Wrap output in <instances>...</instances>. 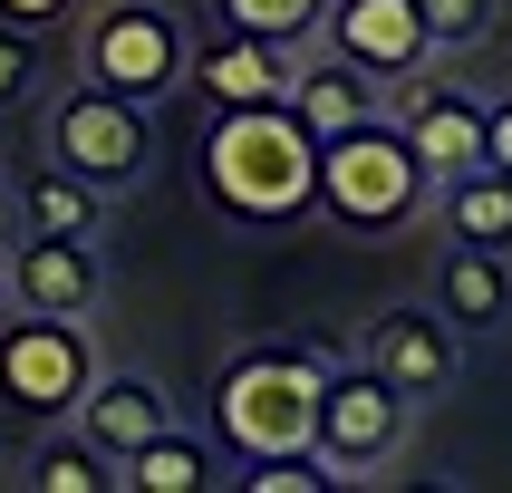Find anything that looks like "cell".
Here are the masks:
<instances>
[{
  "label": "cell",
  "instance_id": "cell-8",
  "mask_svg": "<svg viewBox=\"0 0 512 493\" xmlns=\"http://www.w3.org/2000/svg\"><path fill=\"white\" fill-rule=\"evenodd\" d=\"M319 39H329V58H348V68L377 78V87H406L435 58L416 0H329V10H319Z\"/></svg>",
  "mask_w": 512,
  "mask_h": 493
},
{
  "label": "cell",
  "instance_id": "cell-11",
  "mask_svg": "<svg viewBox=\"0 0 512 493\" xmlns=\"http://www.w3.org/2000/svg\"><path fill=\"white\" fill-rule=\"evenodd\" d=\"M368 368L387 377V387H406V397H435V387H455L464 368V329L435 300H397V310L368 319Z\"/></svg>",
  "mask_w": 512,
  "mask_h": 493
},
{
  "label": "cell",
  "instance_id": "cell-13",
  "mask_svg": "<svg viewBox=\"0 0 512 493\" xmlns=\"http://www.w3.org/2000/svg\"><path fill=\"white\" fill-rule=\"evenodd\" d=\"M290 58H300V49H271V39H242V29H223L213 49L184 58V78H194L213 107H271V97H290Z\"/></svg>",
  "mask_w": 512,
  "mask_h": 493
},
{
  "label": "cell",
  "instance_id": "cell-20",
  "mask_svg": "<svg viewBox=\"0 0 512 493\" xmlns=\"http://www.w3.org/2000/svg\"><path fill=\"white\" fill-rule=\"evenodd\" d=\"M319 10H329V0H213V20H223V29L271 39V49H310V39H319Z\"/></svg>",
  "mask_w": 512,
  "mask_h": 493
},
{
  "label": "cell",
  "instance_id": "cell-4",
  "mask_svg": "<svg viewBox=\"0 0 512 493\" xmlns=\"http://www.w3.org/2000/svg\"><path fill=\"white\" fill-rule=\"evenodd\" d=\"M406 426H416V397H406V387H387L368 358H339V368H319L310 455L329 464V484H377V474L406 455Z\"/></svg>",
  "mask_w": 512,
  "mask_h": 493
},
{
  "label": "cell",
  "instance_id": "cell-3",
  "mask_svg": "<svg viewBox=\"0 0 512 493\" xmlns=\"http://www.w3.org/2000/svg\"><path fill=\"white\" fill-rule=\"evenodd\" d=\"M426 203H435V184H426V165L406 155V136L387 116H368V126L319 145L310 213H329L339 232H406V223H426Z\"/></svg>",
  "mask_w": 512,
  "mask_h": 493
},
{
  "label": "cell",
  "instance_id": "cell-21",
  "mask_svg": "<svg viewBox=\"0 0 512 493\" xmlns=\"http://www.w3.org/2000/svg\"><path fill=\"white\" fill-rule=\"evenodd\" d=\"M416 20H426L435 49H474V39L503 29V0H416Z\"/></svg>",
  "mask_w": 512,
  "mask_h": 493
},
{
  "label": "cell",
  "instance_id": "cell-23",
  "mask_svg": "<svg viewBox=\"0 0 512 493\" xmlns=\"http://www.w3.org/2000/svg\"><path fill=\"white\" fill-rule=\"evenodd\" d=\"M39 68H49V58H39V29L0 20V107H20L29 87H39Z\"/></svg>",
  "mask_w": 512,
  "mask_h": 493
},
{
  "label": "cell",
  "instance_id": "cell-26",
  "mask_svg": "<svg viewBox=\"0 0 512 493\" xmlns=\"http://www.w3.org/2000/svg\"><path fill=\"white\" fill-rule=\"evenodd\" d=\"M0 310H10V281H0Z\"/></svg>",
  "mask_w": 512,
  "mask_h": 493
},
{
  "label": "cell",
  "instance_id": "cell-6",
  "mask_svg": "<svg viewBox=\"0 0 512 493\" xmlns=\"http://www.w3.org/2000/svg\"><path fill=\"white\" fill-rule=\"evenodd\" d=\"M49 165L87 174L97 194H136L145 165H155V126H145L136 97H116V87H68L49 107Z\"/></svg>",
  "mask_w": 512,
  "mask_h": 493
},
{
  "label": "cell",
  "instance_id": "cell-7",
  "mask_svg": "<svg viewBox=\"0 0 512 493\" xmlns=\"http://www.w3.org/2000/svg\"><path fill=\"white\" fill-rule=\"evenodd\" d=\"M184 58H194V39H184V20L165 0H116L107 20L87 29V78L136 97V107H155V97L184 87Z\"/></svg>",
  "mask_w": 512,
  "mask_h": 493
},
{
  "label": "cell",
  "instance_id": "cell-9",
  "mask_svg": "<svg viewBox=\"0 0 512 493\" xmlns=\"http://www.w3.org/2000/svg\"><path fill=\"white\" fill-rule=\"evenodd\" d=\"M0 281H10V310H49V319H87L107 300V261L87 232H29L20 252H0Z\"/></svg>",
  "mask_w": 512,
  "mask_h": 493
},
{
  "label": "cell",
  "instance_id": "cell-25",
  "mask_svg": "<svg viewBox=\"0 0 512 493\" xmlns=\"http://www.w3.org/2000/svg\"><path fill=\"white\" fill-rule=\"evenodd\" d=\"M68 10H78V0H0V20H10V29H58Z\"/></svg>",
  "mask_w": 512,
  "mask_h": 493
},
{
  "label": "cell",
  "instance_id": "cell-18",
  "mask_svg": "<svg viewBox=\"0 0 512 493\" xmlns=\"http://www.w3.org/2000/svg\"><path fill=\"white\" fill-rule=\"evenodd\" d=\"M10 203H20V232H87L97 242V223H107V194L87 174H68V165H39Z\"/></svg>",
  "mask_w": 512,
  "mask_h": 493
},
{
  "label": "cell",
  "instance_id": "cell-2",
  "mask_svg": "<svg viewBox=\"0 0 512 493\" xmlns=\"http://www.w3.org/2000/svg\"><path fill=\"white\" fill-rule=\"evenodd\" d=\"M310 416H319V358L310 348H232L213 397H203V426L223 445V464H261V455H310Z\"/></svg>",
  "mask_w": 512,
  "mask_h": 493
},
{
  "label": "cell",
  "instance_id": "cell-16",
  "mask_svg": "<svg viewBox=\"0 0 512 493\" xmlns=\"http://www.w3.org/2000/svg\"><path fill=\"white\" fill-rule=\"evenodd\" d=\"M116 484H126V493H203V484H223V445L174 416L165 435H145L136 455L116 464Z\"/></svg>",
  "mask_w": 512,
  "mask_h": 493
},
{
  "label": "cell",
  "instance_id": "cell-19",
  "mask_svg": "<svg viewBox=\"0 0 512 493\" xmlns=\"http://www.w3.org/2000/svg\"><path fill=\"white\" fill-rule=\"evenodd\" d=\"M29 484H39V493H116V455H97L78 426H68V435L49 426L39 455H29Z\"/></svg>",
  "mask_w": 512,
  "mask_h": 493
},
{
  "label": "cell",
  "instance_id": "cell-12",
  "mask_svg": "<svg viewBox=\"0 0 512 493\" xmlns=\"http://www.w3.org/2000/svg\"><path fill=\"white\" fill-rule=\"evenodd\" d=\"M68 426L97 445V455H136L145 435H165L174 426V397H165V377H145V368H97L78 387V406H68Z\"/></svg>",
  "mask_w": 512,
  "mask_h": 493
},
{
  "label": "cell",
  "instance_id": "cell-14",
  "mask_svg": "<svg viewBox=\"0 0 512 493\" xmlns=\"http://www.w3.org/2000/svg\"><path fill=\"white\" fill-rule=\"evenodd\" d=\"M281 107L310 126V145H329V136H348V126H368V116L387 107V87L358 78L348 58H290V97Z\"/></svg>",
  "mask_w": 512,
  "mask_h": 493
},
{
  "label": "cell",
  "instance_id": "cell-22",
  "mask_svg": "<svg viewBox=\"0 0 512 493\" xmlns=\"http://www.w3.org/2000/svg\"><path fill=\"white\" fill-rule=\"evenodd\" d=\"M223 484H242V493H329V464L319 455H261L242 474H223Z\"/></svg>",
  "mask_w": 512,
  "mask_h": 493
},
{
  "label": "cell",
  "instance_id": "cell-1",
  "mask_svg": "<svg viewBox=\"0 0 512 493\" xmlns=\"http://www.w3.org/2000/svg\"><path fill=\"white\" fill-rule=\"evenodd\" d=\"M194 184L223 223H252V232H290L310 223V194H319V145L310 126L271 97V107H213L194 145Z\"/></svg>",
  "mask_w": 512,
  "mask_h": 493
},
{
  "label": "cell",
  "instance_id": "cell-24",
  "mask_svg": "<svg viewBox=\"0 0 512 493\" xmlns=\"http://www.w3.org/2000/svg\"><path fill=\"white\" fill-rule=\"evenodd\" d=\"M484 165L512 174V97H493V107H484Z\"/></svg>",
  "mask_w": 512,
  "mask_h": 493
},
{
  "label": "cell",
  "instance_id": "cell-10",
  "mask_svg": "<svg viewBox=\"0 0 512 493\" xmlns=\"http://www.w3.org/2000/svg\"><path fill=\"white\" fill-rule=\"evenodd\" d=\"M387 97H397V116H387V126H397L406 155L426 165V184H455V174L484 165V107H474L464 87H435L426 68H416V78L387 87Z\"/></svg>",
  "mask_w": 512,
  "mask_h": 493
},
{
  "label": "cell",
  "instance_id": "cell-5",
  "mask_svg": "<svg viewBox=\"0 0 512 493\" xmlns=\"http://www.w3.org/2000/svg\"><path fill=\"white\" fill-rule=\"evenodd\" d=\"M97 377V339L87 319H49V310H0V406L29 426H68L78 387Z\"/></svg>",
  "mask_w": 512,
  "mask_h": 493
},
{
  "label": "cell",
  "instance_id": "cell-15",
  "mask_svg": "<svg viewBox=\"0 0 512 493\" xmlns=\"http://www.w3.org/2000/svg\"><path fill=\"white\" fill-rule=\"evenodd\" d=\"M435 310L455 319L464 339H474V329H503L512 319V252H493V242H445V261H435Z\"/></svg>",
  "mask_w": 512,
  "mask_h": 493
},
{
  "label": "cell",
  "instance_id": "cell-17",
  "mask_svg": "<svg viewBox=\"0 0 512 493\" xmlns=\"http://www.w3.org/2000/svg\"><path fill=\"white\" fill-rule=\"evenodd\" d=\"M426 213L445 223V242H493V252H512V174L503 165H474V174H455V184H435Z\"/></svg>",
  "mask_w": 512,
  "mask_h": 493
}]
</instances>
